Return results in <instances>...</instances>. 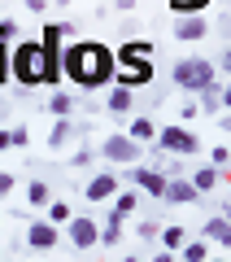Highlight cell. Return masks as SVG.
Listing matches in <instances>:
<instances>
[{"instance_id":"cell-3","label":"cell","mask_w":231,"mask_h":262,"mask_svg":"<svg viewBox=\"0 0 231 262\" xmlns=\"http://www.w3.org/2000/svg\"><path fill=\"white\" fill-rule=\"evenodd\" d=\"M170 79H175L179 92H192V96H201L205 88L222 83V79H218V66H214L210 57H179V61L170 66Z\"/></svg>"},{"instance_id":"cell-28","label":"cell","mask_w":231,"mask_h":262,"mask_svg":"<svg viewBox=\"0 0 231 262\" xmlns=\"http://www.w3.org/2000/svg\"><path fill=\"white\" fill-rule=\"evenodd\" d=\"M210 166H214V170H227V166H231V149L214 144V149H210Z\"/></svg>"},{"instance_id":"cell-15","label":"cell","mask_w":231,"mask_h":262,"mask_svg":"<svg viewBox=\"0 0 231 262\" xmlns=\"http://www.w3.org/2000/svg\"><path fill=\"white\" fill-rule=\"evenodd\" d=\"M127 136L135 144H153L157 140V122L148 118V114H131V122H127Z\"/></svg>"},{"instance_id":"cell-21","label":"cell","mask_w":231,"mask_h":262,"mask_svg":"<svg viewBox=\"0 0 231 262\" xmlns=\"http://www.w3.org/2000/svg\"><path fill=\"white\" fill-rule=\"evenodd\" d=\"M70 136H74V122H70V118H57L53 131H48V149H65Z\"/></svg>"},{"instance_id":"cell-23","label":"cell","mask_w":231,"mask_h":262,"mask_svg":"<svg viewBox=\"0 0 231 262\" xmlns=\"http://www.w3.org/2000/svg\"><path fill=\"white\" fill-rule=\"evenodd\" d=\"M205 258H210V241H201V236L179 249V262H205Z\"/></svg>"},{"instance_id":"cell-35","label":"cell","mask_w":231,"mask_h":262,"mask_svg":"<svg viewBox=\"0 0 231 262\" xmlns=\"http://www.w3.org/2000/svg\"><path fill=\"white\" fill-rule=\"evenodd\" d=\"M222 114H231V79H222Z\"/></svg>"},{"instance_id":"cell-16","label":"cell","mask_w":231,"mask_h":262,"mask_svg":"<svg viewBox=\"0 0 231 262\" xmlns=\"http://www.w3.org/2000/svg\"><path fill=\"white\" fill-rule=\"evenodd\" d=\"M201 241H210V245H222V249H231V223L227 219H205L201 223Z\"/></svg>"},{"instance_id":"cell-34","label":"cell","mask_w":231,"mask_h":262,"mask_svg":"<svg viewBox=\"0 0 231 262\" xmlns=\"http://www.w3.org/2000/svg\"><path fill=\"white\" fill-rule=\"evenodd\" d=\"M214 66H218L222 75H227V79H231V44H227V48H222V57H218V61H214Z\"/></svg>"},{"instance_id":"cell-41","label":"cell","mask_w":231,"mask_h":262,"mask_svg":"<svg viewBox=\"0 0 231 262\" xmlns=\"http://www.w3.org/2000/svg\"><path fill=\"white\" fill-rule=\"evenodd\" d=\"M218 127H222V131H231V114H222V118H218Z\"/></svg>"},{"instance_id":"cell-32","label":"cell","mask_w":231,"mask_h":262,"mask_svg":"<svg viewBox=\"0 0 231 262\" xmlns=\"http://www.w3.org/2000/svg\"><path fill=\"white\" fill-rule=\"evenodd\" d=\"M122 241V227H101V245H118Z\"/></svg>"},{"instance_id":"cell-43","label":"cell","mask_w":231,"mask_h":262,"mask_svg":"<svg viewBox=\"0 0 231 262\" xmlns=\"http://www.w3.org/2000/svg\"><path fill=\"white\" fill-rule=\"evenodd\" d=\"M222 219H227V223H231V201H222Z\"/></svg>"},{"instance_id":"cell-9","label":"cell","mask_w":231,"mask_h":262,"mask_svg":"<svg viewBox=\"0 0 231 262\" xmlns=\"http://www.w3.org/2000/svg\"><path fill=\"white\" fill-rule=\"evenodd\" d=\"M166 170H157V166H131V184H135V192H144V196H166Z\"/></svg>"},{"instance_id":"cell-25","label":"cell","mask_w":231,"mask_h":262,"mask_svg":"<svg viewBox=\"0 0 231 262\" xmlns=\"http://www.w3.org/2000/svg\"><path fill=\"white\" fill-rule=\"evenodd\" d=\"M113 210L131 219V214L140 210V192H135V188H127V192H118V196H113Z\"/></svg>"},{"instance_id":"cell-19","label":"cell","mask_w":231,"mask_h":262,"mask_svg":"<svg viewBox=\"0 0 231 262\" xmlns=\"http://www.w3.org/2000/svg\"><path fill=\"white\" fill-rule=\"evenodd\" d=\"M157 241H161V249H166V253H179V249L188 245V232H183L179 223H166V227H161V236H157Z\"/></svg>"},{"instance_id":"cell-17","label":"cell","mask_w":231,"mask_h":262,"mask_svg":"<svg viewBox=\"0 0 231 262\" xmlns=\"http://www.w3.org/2000/svg\"><path fill=\"white\" fill-rule=\"evenodd\" d=\"M196 110H201L205 118H222V83L205 88V92L196 96Z\"/></svg>"},{"instance_id":"cell-40","label":"cell","mask_w":231,"mask_h":262,"mask_svg":"<svg viewBox=\"0 0 231 262\" xmlns=\"http://www.w3.org/2000/svg\"><path fill=\"white\" fill-rule=\"evenodd\" d=\"M113 5H118L122 13H131V9H135V0H113Z\"/></svg>"},{"instance_id":"cell-42","label":"cell","mask_w":231,"mask_h":262,"mask_svg":"<svg viewBox=\"0 0 231 262\" xmlns=\"http://www.w3.org/2000/svg\"><path fill=\"white\" fill-rule=\"evenodd\" d=\"M118 262H144V258H140V253H122Z\"/></svg>"},{"instance_id":"cell-11","label":"cell","mask_w":231,"mask_h":262,"mask_svg":"<svg viewBox=\"0 0 231 262\" xmlns=\"http://www.w3.org/2000/svg\"><path fill=\"white\" fill-rule=\"evenodd\" d=\"M113 61H118V66L153 61V39H127V44H118V48H113Z\"/></svg>"},{"instance_id":"cell-33","label":"cell","mask_w":231,"mask_h":262,"mask_svg":"<svg viewBox=\"0 0 231 262\" xmlns=\"http://www.w3.org/2000/svg\"><path fill=\"white\" fill-rule=\"evenodd\" d=\"M13 184H18V179H13V175H9V170H0V201H5V196H9V192H13Z\"/></svg>"},{"instance_id":"cell-8","label":"cell","mask_w":231,"mask_h":262,"mask_svg":"<svg viewBox=\"0 0 231 262\" xmlns=\"http://www.w3.org/2000/svg\"><path fill=\"white\" fill-rule=\"evenodd\" d=\"M157 79V66L153 61H140V66H118L113 70V88H127V92H140Z\"/></svg>"},{"instance_id":"cell-31","label":"cell","mask_w":231,"mask_h":262,"mask_svg":"<svg viewBox=\"0 0 231 262\" xmlns=\"http://www.w3.org/2000/svg\"><path fill=\"white\" fill-rule=\"evenodd\" d=\"M9 140H13V149H27V144H31V131L27 127H9Z\"/></svg>"},{"instance_id":"cell-14","label":"cell","mask_w":231,"mask_h":262,"mask_svg":"<svg viewBox=\"0 0 231 262\" xmlns=\"http://www.w3.org/2000/svg\"><path fill=\"white\" fill-rule=\"evenodd\" d=\"M161 201H170V206H192V201H201V192L192 188V179L170 175V179H166V196H161Z\"/></svg>"},{"instance_id":"cell-44","label":"cell","mask_w":231,"mask_h":262,"mask_svg":"<svg viewBox=\"0 0 231 262\" xmlns=\"http://www.w3.org/2000/svg\"><path fill=\"white\" fill-rule=\"evenodd\" d=\"M205 262H227V258H218V253H210V258H205Z\"/></svg>"},{"instance_id":"cell-4","label":"cell","mask_w":231,"mask_h":262,"mask_svg":"<svg viewBox=\"0 0 231 262\" xmlns=\"http://www.w3.org/2000/svg\"><path fill=\"white\" fill-rule=\"evenodd\" d=\"M140 153H144V144H135L127 131H113L96 144V158H105L109 166H140Z\"/></svg>"},{"instance_id":"cell-26","label":"cell","mask_w":231,"mask_h":262,"mask_svg":"<svg viewBox=\"0 0 231 262\" xmlns=\"http://www.w3.org/2000/svg\"><path fill=\"white\" fill-rule=\"evenodd\" d=\"M44 219H48L53 227H65L74 214H70V206H65V201H48V214H44Z\"/></svg>"},{"instance_id":"cell-1","label":"cell","mask_w":231,"mask_h":262,"mask_svg":"<svg viewBox=\"0 0 231 262\" xmlns=\"http://www.w3.org/2000/svg\"><path fill=\"white\" fill-rule=\"evenodd\" d=\"M113 48L101 44V39H79V44L61 48V79H70L79 92H101V88L113 83Z\"/></svg>"},{"instance_id":"cell-22","label":"cell","mask_w":231,"mask_h":262,"mask_svg":"<svg viewBox=\"0 0 231 262\" xmlns=\"http://www.w3.org/2000/svg\"><path fill=\"white\" fill-rule=\"evenodd\" d=\"M48 114H57V118H70V114H74V96L65 92V88H57V92L48 96Z\"/></svg>"},{"instance_id":"cell-18","label":"cell","mask_w":231,"mask_h":262,"mask_svg":"<svg viewBox=\"0 0 231 262\" xmlns=\"http://www.w3.org/2000/svg\"><path fill=\"white\" fill-rule=\"evenodd\" d=\"M48 201H53V188H48L44 179H31L27 184V206L31 210H48Z\"/></svg>"},{"instance_id":"cell-39","label":"cell","mask_w":231,"mask_h":262,"mask_svg":"<svg viewBox=\"0 0 231 262\" xmlns=\"http://www.w3.org/2000/svg\"><path fill=\"white\" fill-rule=\"evenodd\" d=\"M153 262H179V253H166V249H161V253H153Z\"/></svg>"},{"instance_id":"cell-36","label":"cell","mask_w":231,"mask_h":262,"mask_svg":"<svg viewBox=\"0 0 231 262\" xmlns=\"http://www.w3.org/2000/svg\"><path fill=\"white\" fill-rule=\"evenodd\" d=\"M122 219H127V214H118V210H109V214H105V227H122Z\"/></svg>"},{"instance_id":"cell-20","label":"cell","mask_w":231,"mask_h":262,"mask_svg":"<svg viewBox=\"0 0 231 262\" xmlns=\"http://www.w3.org/2000/svg\"><path fill=\"white\" fill-rule=\"evenodd\" d=\"M218 179H222V170H214V166H201V170H192V188L201 196H210L214 188H218Z\"/></svg>"},{"instance_id":"cell-45","label":"cell","mask_w":231,"mask_h":262,"mask_svg":"<svg viewBox=\"0 0 231 262\" xmlns=\"http://www.w3.org/2000/svg\"><path fill=\"white\" fill-rule=\"evenodd\" d=\"M0 227H5V214H0Z\"/></svg>"},{"instance_id":"cell-27","label":"cell","mask_w":231,"mask_h":262,"mask_svg":"<svg viewBox=\"0 0 231 262\" xmlns=\"http://www.w3.org/2000/svg\"><path fill=\"white\" fill-rule=\"evenodd\" d=\"M135 236H140V241H157L161 223H157V219H135Z\"/></svg>"},{"instance_id":"cell-30","label":"cell","mask_w":231,"mask_h":262,"mask_svg":"<svg viewBox=\"0 0 231 262\" xmlns=\"http://www.w3.org/2000/svg\"><path fill=\"white\" fill-rule=\"evenodd\" d=\"M0 39H5V44L18 39V22H13V18H0Z\"/></svg>"},{"instance_id":"cell-38","label":"cell","mask_w":231,"mask_h":262,"mask_svg":"<svg viewBox=\"0 0 231 262\" xmlns=\"http://www.w3.org/2000/svg\"><path fill=\"white\" fill-rule=\"evenodd\" d=\"M27 9H31V13H44V9H48V0H27Z\"/></svg>"},{"instance_id":"cell-37","label":"cell","mask_w":231,"mask_h":262,"mask_svg":"<svg viewBox=\"0 0 231 262\" xmlns=\"http://www.w3.org/2000/svg\"><path fill=\"white\" fill-rule=\"evenodd\" d=\"M5 149H13V140H9V127H0V153Z\"/></svg>"},{"instance_id":"cell-10","label":"cell","mask_w":231,"mask_h":262,"mask_svg":"<svg viewBox=\"0 0 231 262\" xmlns=\"http://www.w3.org/2000/svg\"><path fill=\"white\" fill-rule=\"evenodd\" d=\"M118 192H122V179L113 175V170H101V175H92L83 184V196L92 201V206H96V201H113Z\"/></svg>"},{"instance_id":"cell-13","label":"cell","mask_w":231,"mask_h":262,"mask_svg":"<svg viewBox=\"0 0 231 262\" xmlns=\"http://www.w3.org/2000/svg\"><path fill=\"white\" fill-rule=\"evenodd\" d=\"M210 35V18H175V39L179 44H201V39Z\"/></svg>"},{"instance_id":"cell-2","label":"cell","mask_w":231,"mask_h":262,"mask_svg":"<svg viewBox=\"0 0 231 262\" xmlns=\"http://www.w3.org/2000/svg\"><path fill=\"white\" fill-rule=\"evenodd\" d=\"M13 83L22 92L48 88V66H44V44L39 39H18L13 44Z\"/></svg>"},{"instance_id":"cell-29","label":"cell","mask_w":231,"mask_h":262,"mask_svg":"<svg viewBox=\"0 0 231 262\" xmlns=\"http://www.w3.org/2000/svg\"><path fill=\"white\" fill-rule=\"evenodd\" d=\"M92 162H96V149H92V144H83V149L70 153V166H92Z\"/></svg>"},{"instance_id":"cell-5","label":"cell","mask_w":231,"mask_h":262,"mask_svg":"<svg viewBox=\"0 0 231 262\" xmlns=\"http://www.w3.org/2000/svg\"><path fill=\"white\" fill-rule=\"evenodd\" d=\"M201 149V140H196L188 127H179V122H170V127H157V140H153V153H166V158H188V153Z\"/></svg>"},{"instance_id":"cell-6","label":"cell","mask_w":231,"mask_h":262,"mask_svg":"<svg viewBox=\"0 0 231 262\" xmlns=\"http://www.w3.org/2000/svg\"><path fill=\"white\" fill-rule=\"evenodd\" d=\"M65 236H70L74 249H96V245H101V223H96L92 214H74L70 223H65Z\"/></svg>"},{"instance_id":"cell-12","label":"cell","mask_w":231,"mask_h":262,"mask_svg":"<svg viewBox=\"0 0 231 262\" xmlns=\"http://www.w3.org/2000/svg\"><path fill=\"white\" fill-rule=\"evenodd\" d=\"M105 114H113V118H131L135 114V92H127V88H105Z\"/></svg>"},{"instance_id":"cell-24","label":"cell","mask_w":231,"mask_h":262,"mask_svg":"<svg viewBox=\"0 0 231 262\" xmlns=\"http://www.w3.org/2000/svg\"><path fill=\"white\" fill-rule=\"evenodd\" d=\"M13 83V44H5L0 39V88Z\"/></svg>"},{"instance_id":"cell-7","label":"cell","mask_w":231,"mask_h":262,"mask_svg":"<svg viewBox=\"0 0 231 262\" xmlns=\"http://www.w3.org/2000/svg\"><path fill=\"white\" fill-rule=\"evenodd\" d=\"M27 249H35V253H48V249H57L61 245V227H53L48 219H31L27 223Z\"/></svg>"}]
</instances>
